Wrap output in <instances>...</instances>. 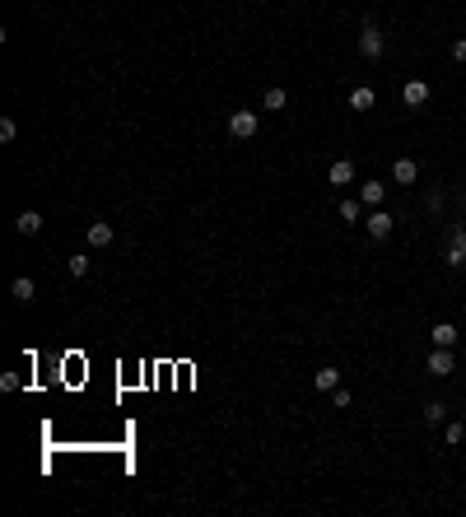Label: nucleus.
Wrapping results in <instances>:
<instances>
[{
  "mask_svg": "<svg viewBox=\"0 0 466 517\" xmlns=\"http://www.w3.org/2000/svg\"><path fill=\"white\" fill-rule=\"evenodd\" d=\"M10 294H15V303H33V298H38V284H33L29 275H19V280L10 284Z\"/></svg>",
  "mask_w": 466,
  "mask_h": 517,
  "instance_id": "14",
  "label": "nucleus"
},
{
  "mask_svg": "<svg viewBox=\"0 0 466 517\" xmlns=\"http://www.w3.org/2000/svg\"><path fill=\"white\" fill-rule=\"evenodd\" d=\"M341 220L359 224V220H364V201H341Z\"/></svg>",
  "mask_w": 466,
  "mask_h": 517,
  "instance_id": "18",
  "label": "nucleus"
},
{
  "mask_svg": "<svg viewBox=\"0 0 466 517\" xmlns=\"http://www.w3.org/2000/svg\"><path fill=\"white\" fill-rule=\"evenodd\" d=\"M331 401H336V410H345V406H350V392H345V387H336V392H331Z\"/></svg>",
  "mask_w": 466,
  "mask_h": 517,
  "instance_id": "23",
  "label": "nucleus"
},
{
  "mask_svg": "<svg viewBox=\"0 0 466 517\" xmlns=\"http://www.w3.org/2000/svg\"><path fill=\"white\" fill-rule=\"evenodd\" d=\"M452 61H466V38H457V42H452Z\"/></svg>",
  "mask_w": 466,
  "mask_h": 517,
  "instance_id": "24",
  "label": "nucleus"
},
{
  "mask_svg": "<svg viewBox=\"0 0 466 517\" xmlns=\"http://www.w3.org/2000/svg\"><path fill=\"white\" fill-rule=\"evenodd\" d=\"M434 345H448V350H452V345H457V327H452V322H438V327H434Z\"/></svg>",
  "mask_w": 466,
  "mask_h": 517,
  "instance_id": "15",
  "label": "nucleus"
},
{
  "mask_svg": "<svg viewBox=\"0 0 466 517\" xmlns=\"http://www.w3.org/2000/svg\"><path fill=\"white\" fill-rule=\"evenodd\" d=\"M257 131H262V117H257V112H233V117H229V136H233V140H252Z\"/></svg>",
  "mask_w": 466,
  "mask_h": 517,
  "instance_id": "3",
  "label": "nucleus"
},
{
  "mask_svg": "<svg viewBox=\"0 0 466 517\" xmlns=\"http://www.w3.org/2000/svg\"><path fill=\"white\" fill-rule=\"evenodd\" d=\"M443 266L462 270L466 266V229L462 224H448V243H443Z\"/></svg>",
  "mask_w": 466,
  "mask_h": 517,
  "instance_id": "1",
  "label": "nucleus"
},
{
  "mask_svg": "<svg viewBox=\"0 0 466 517\" xmlns=\"http://www.w3.org/2000/svg\"><path fill=\"white\" fill-rule=\"evenodd\" d=\"M443 420H448V406H443V401H429V406H424V424H434V429H438Z\"/></svg>",
  "mask_w": 466,
  "mask_h": 517,
  "instance_id": "17",
  "label": "nucleus"
},
{
  "mask_svg": "<svg viewBox=\"0 0 466 517\" xmlns=\"http://www.w3.org/2000/svg\"><path fill=\"white\" fill-rule=\"evenodd\" d=\"M452 363H457V359H452V350H448V345H434V354H429V363H424V373L448 377V373H452Z\"/></svg>",
  "mask_w": 466,
  "mask_h": 517,
  "instance_id": "5",
  "label": "nucleus"
},
{
  "mask_svg": "<svg viewBox=\"0 0 466 517\" xmlns=\"http://www.w3.org/2000/svg\"><path fill=\"white\" fill-rule=\"evenodd\" d=\"M392 224H396V220H392V215H387V210H383V205L364 215V229H369V238H378V243H383V238L392 233Z\"/></svg>",
  "mask_w": 466,
  "mask_h": 517,
  "instance_id": "4",
  "label": "nucleus"
},
{
  "mask_svg": "<svg viewBox=\"0 0 466 517\" xmlns=\"http://www.w3.org/2000/svg\"><path fill=\"white\" fill-rule=\"evenodd\" d=\"M401 103H405V108H424V103H429V84H424V79H405V84H401Z\"/></svg>",
  "mask_w": 466,
  "mask_h": 517,
  "instance_id": "6",
  "label": "nucleus"
},
{
  "mask_svg": "<svg viewBox=\"0 0 466 517\" xmlns=\"http://www.w3.org/2000/svg\"><path fill=\"white\" fill-rule=\"evenodd\" d=\"M326 182H331V187H350V182H355V163H350V158H336V163L326 168Z\"/></svg>",
  "mask_w": 466,
  "mask_h": 517,
  "instance_id": "8",
  "label": "nucleus"
},
{
  "mask_svg": "<svg viewBox=\"0 0 466 517\" xmlns=\"http://www.w3.org/2000/svg\"><path fill=\"white\" fill-rule=\"evenodd\" d=\"M359 201L369 205V210H378V205L387 201V187H383V182H364V187H359Z\"/></svg>",
  "mask_w": 466,
  "mask_h": 517,
  "instance_id": "10",
  "label": "nucleus"
},
{
  "mask_svg": "<svg viewBox=\"0 0 466 517\" xmlns=\"http://www.w3.org/2000/svg\"><path fill=\"white\" fill-rule=\"evenodd\" d=\"M70 275H75V280H84V275H89V256H84V252H75V256H70Z\"/></svg>",
  "mask_w": 466,
  "mask_h": 517,
  "instance_id": "19",
  "label": "nucleus"
},
{
  "mask_svg": "<svg viewBox=\"0 0 466 517\" xmlns=\"http://www.w3.org/2000/svg\"><path fill=\"white\" fill-rule=\"evenodd\" d=\"M415 177H419L415 158H396V163H392V182H396V187H415Z\"/></svg>",
  "mask_w": 466,
  "mask_h": 517,
  "instance_id": "7",
  "label": "nucleus"
},
{
  "mask_svg": "<svg viewBox=\"0 0 466 517\" xmlns=\"http://www.w3.org/2000/svg\"><path fill=\"white\" fill-rule=\"evenodd\" d=\"M15 136H19V126H15V122H10V117H0V140L10 145V140H15Z\"/></svg>",
  "mask_w": 466,
  "mask_h": 517,
  "instance_id": "21",
  "label": "nucleus"
},
{
  "mask_svg": "<svg viewBox=\"0 0 466 517\" xmlns=\"http://www.w3.org/2000/svg\"><path fill=\"white\" fill-rule=\"evenodd\" d=\"M84 238H89V247H108V243H112V224L93 220L89 229H84Z\"/></svg>",
  "mask_w": 466,
  "mask_h": 517,
  "instance_id": "11",
  "label": "nucleus"
},
{
  "mask_svg": "<svg viewBox=\"0 0 466 517\" xmlns=\"http://www.w3.org/2000/svg\"><path fill=\"white\" fill-rule=\"evenodd\" d=\"M424 210H443V191H429V196H424Z\"/></svg>",
  "mask_w": 466,
  "mask_h": 517,
  "instance_id": "22",
  "label": "nucleus"
},
{
  "mask_svg": "<svg viewBox=\"0 0 466 517\" xmlns=\"http://www.w3.org/2000/svg\"><path fill=\"white\" fill-rule=\"evenodd\" d=\"M38 229H42V215H38V210H24V215L15 220V233H24V238H33Z\"/></svg>",
  "mask_w": 466,
  "mask_h": 517,
  "instance_id": "12",
  "label": "nucleus"
},
{
  "mask_svg": "<svg viewBox=\"0 0 466 517\" xmlns=\"http://www.w3.org/2000/svg\"><path fill=\"white\" fill-rule=\"evenodd\" d=\"M443 438H448V448H457V443L466 438V424H448V434H443Z\"/></svg>",
  "mask_w": 466,
  "mask_h": 517,
  "instance_id": "20",
  "label": "nucleus"
},
{
  "mask_svg": "<svg viewBox=\"0 0 466 517\" xmlns=\"http://www.w3.org/2000/svg\"><path fill=\"white\" fill-rule=\"evenodd\" d=\"M266 112H280V108H289V94H284V89H266Z\"/></svg>",
  "mask_w": 466,
  "mask_h": 517,
  "instance_id": "16",
  "label": "nucleus"
},
{
  "mask_svg": "<svg viewBox=\"0 0 466 517\" xmlns=\"http://www.w3.org/2000/svg\"><path fill=\"white\" fill-rule=\"evenodd\" d=\"M373 103H378V94H373L369 84H359V89H350V108H355V112H369Z\"/></svg>",
  "mask_w": 466,
  "mask_h": 517,
  "instance_id": "13",
  "label": "nucleus"
},
{
  "mask_svg": "<svg viewBox=\"0 0 466 517\" xmlns=\"http://www.w3.org/2000/svg\"><path fill=\"white\" fill-rule=\"evenodd\" d=\"M359 51H364V61H383V51H387L383 33L373 28V19H369V15H364V28H359Z\"/></svg>",
  "mask_w": 466,
  "mask_h": 517,
  "instance_id": "2",
  "label": "nucleus"
},
{
  "mask_svg": "<svg viewBox=\"0 0 466 517\" xmlns=\"http://www.w3.org/2000/svg\"><path fill=\"white\" fill-rule=\"evenodd\" d=\"M462 196H466V191H462Z\"/></svg>",
  "mask_w": 466,
  "mask_h": 517,
  "instance_id": "25",
  "label": "nucleus"
},
{
  "mask_svg": "<svg viewBox=\"0 0 466 517\" xmlns=\"http://www.w3.org/2000/svg\"><path fill=\"white\" fill-rule=\"evenodd\" d=\"M312 387H317V392H336V387H341V368H331V363L317 368V373H312Z\"/></svg>",
  "mask_w": 466,
  "mask_h": 517,
  "instance_id": "9",
  "label": "nucleus"
}]
</instances>
